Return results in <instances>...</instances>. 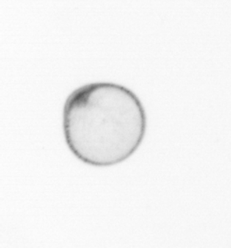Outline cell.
<instances>
[{
	"label": "cell",
	"mask_w": 231,
	"mask_h": 248,
	"mask_svg": "<svg viewBox=\"0 0 231 248\" xmlns=\"http://www.w3.org/2000/svg\"><path fill=\"white\" fill-rule=\"evenodd\" d=\"M64 140L71 152L97 167L123 162L139 148L147 129L140 100L119 84H86L67 97L62 114Z\"/></svg>",
	"instance_id": "obj_1"
}]
</instances>
